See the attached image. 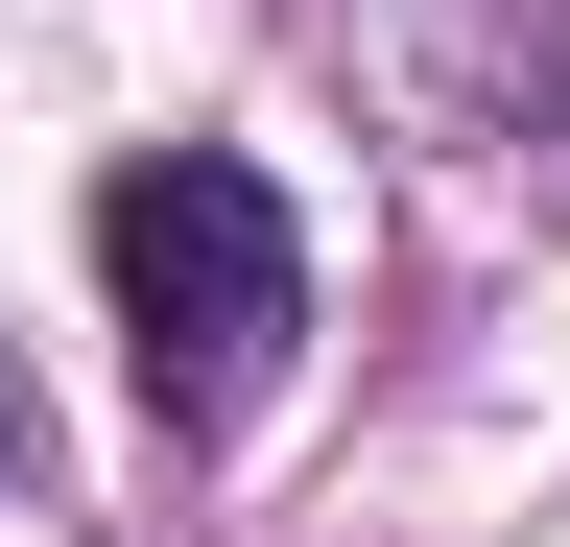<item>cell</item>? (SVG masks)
Wrapping results in <instances>:
<instances>
[{"mask_svg":"<svg viewBox=\"0 0 570 547\" xmlns=\"http://www.w3.org/2000/svg\"><path fill=\"white\" fill-rule=\"evenodd\" d=\"M96 262H119V333H142V404L167 429H238L285 381V333H309V238H285V191L238 144H142L96 191Z\"/></svg>","mask_w":570,"mask_h":547,"instance_id":"obj_1","label":"cell"}]
</instances>
